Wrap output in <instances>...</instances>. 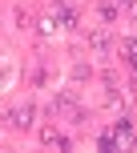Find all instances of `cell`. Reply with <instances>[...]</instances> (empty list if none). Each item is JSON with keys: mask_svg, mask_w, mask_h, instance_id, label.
Listing matches in <instances>:
<instances>
[{"mask_svg": "<svg viewBox=\"0 0 137 153\" xmlns=\"http://www.w3.org/2000/svg\"><path fill=\"white\" fill-rule=\"evenodd\" d=\"M109 137H113V145H133V125L129 121H117L113 129H109Z\"/></svg>", "mask_w": 137, "mask_h": 153, "instance_id": "6da1fadb", "label": "cell"}, {"mask_svg": "<svg viewBox=\"0 0 137 153\" xmlns=\"http://www.w3.org/2000/svg\"><path fill=\"white\" fill-rule=\"evenodd\" d=\"M121 53H125V61H129V69H137V36L121 40Z\"/></svg>", "mask_w": 137, "mask_h": 153, "instance_id": "277c9868", "label": "cell"}, {"mask_svg": "<svg viewBox=\"0 0 137 153\" xmlns=\"http://www.w3.org/2000/svg\"><path fill=\"white\" fill-rule=\"evenodd\" d=\"M57 20H61V28H68V24H77L73 8H68V4H61V0H57Z\"/></svg>", "mask_w": 137, "mask_h": 153, "instance_id": "8992f818", "label": "cell"}, {"mask_svg": "<svg viewBox=\"0 0 137 153\" xmlns=\"http://www.w3.org/2000/svg\"><path fill=\"white\" fill-rule=\"evenodd\" d=\"M89 45H93V53H109V36H105V32H89Z\"/></svg>", "mask_w": 137, "mask_h": 153, "instance_id": "5b68a950", "label": "cell"}, {"mask_svg": "<svg viewBox=\"0 0 137 153\" xmlns=\"http://www.w3.org/2000/svg\"><path fill=\"white\" fill-rule=\"evenodd\" d=\"M40 137H45V145H61V149H68V137L57 129V125H45V129H40Z\"/></svg>", "mask_w": 137, "mask_h": 153, "instance_id": "3957f363", "label": "cell"}, {"mask_svg": "<svg viewBox=\"0 0 137 153\" xmlns=\"http://www.w3.org/2000/svg\"><path fill=\"white\" fill-rule=\"evenodd\" d=\"M8 125H12V129H28V125H32V105L12 109V113H8Z\"/></svg>", "mask_w": 137, "mask_h": 153, "instance_id": "7a4b0ae2", "label": "cell"}, {"mask_svg": "<svg viewBox=\"0 0 137 153\" xmlns=\"http://www.w3.org/2000/svg\"><path fill=\"white\" fill-rule=\"evenodd\" d=\"M101 20H117V4H101Z\"/></svg>", "mask_w": 137, "mask_h": 153, "instance_id": "52a82bcc", "label": "cell"}]
</instances>
